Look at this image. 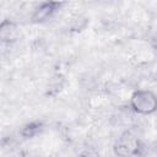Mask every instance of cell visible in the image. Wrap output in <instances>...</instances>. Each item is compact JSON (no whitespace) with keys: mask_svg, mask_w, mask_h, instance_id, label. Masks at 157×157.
Here are the masks:
<instances>
[{"mask_svg":"<svg viewBox=\"0 0 157 157\" xmlns=\"http://www.w3.org/2000/svg\"><path fill=\"white\" fill-rule=\"evenodd\" d=\"M44 129V125L42 121H38V120H34V121H29L27 124H25L21 130H20V134L22 137L25 139H32V137H36L37 135H39Z\"/></svg>","mask_w":157,"mask_h":157,"instance_id":"obj_5","label":"cell"},{"mask_svg":"<svg viewBox=\"0 0 157 157\" xmlns=\"http://www.w3.org/2000/svg\"><path fill=\"white\" fill-rule=\"evenodd\" d=\"M63 2L59 1H43L40 2L32 12L31 15V21L33 23H43L52 18L55 12L60 9Z\"/></svg>","mask_w":157,"mask_h":157,"instance_id":"obj_3","label":"cell"},{"mask_svg":"<svg viewBox=\"0 0 157 157\" xmlns=\"http://www.w3.org/2000/svg\"><path fill=\"white\" fill-rule=\"evenodd\" d=\"M153 53H155V55L157 56V44H156V45L153 47Z\"/></svg>","mask_w":157,"mask_h":157,"instance_id":"obj_6","label":"cell"},{"mask_svg":"<svg viewBox=\"0 0 157 157\" xmlns=\"http://www.w3.org/2000/svg\"><path fill=\"white\" fill-rule=\"evenodd\" d=\"M144 150L141 140L130 130L120 134L113 146V152L117 157H137Z\"/></svg>","mask_w":157,"mask_h":157,"instance_id":"obj_1","label":"cell"},{"mask_svg":"<svg viewBox=\"0 0 157 157\" xmlns=\"http://www.w3.org/2000/svg\"><path fill=\"white\" fill-rule=\"evenodd\" d=\"M18 38V28L13 21L2 20L0 23V39L2 43H12Z\"/></svg>","mask_w":157,"mask_h":157,"instance_id":"obj_4","label":"cell"},{"mask_svg":"<svg viewBox=\"0 0 157 157\" xmlns=\"http://www.w3.org/2000/svg\"><path fill=\"white\" fill-rule=\"evenodd\" d=\"M131 109L141 115H150L157 112V94L150 90H136L130 96Z\"/></svg>","mask_w":157,"mask_h":157,"instance_id":"obj_2","label":"cell"}]
</instances>
